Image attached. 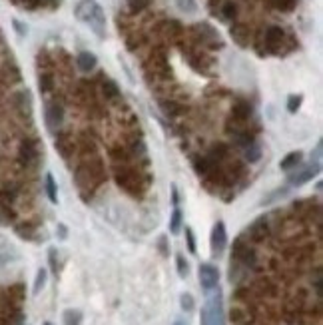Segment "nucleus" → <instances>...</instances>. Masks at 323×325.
<instances>
[{
  "label": "nucleus",
  "mask_w": 323,
  "mask_h": 325,
  "mask_svg": "<svg viewBox=\"0 0 323 325\" xmlns=\"http://www.w3.org/2000/svg\"><path fill=\"white\" fill-rule=\"evenodd\" d=\"M200 323L202 325H225L223 305H221V291H219V287H215L214 293L208 297L206 305L202 307Z\"/></svg>",
  "instance_id": "7ed1b4c3"
},
{
  "label": "nucleus",
  "mask_w": 323,
  "mask_h": 325,
  "mask_svg": "<svg viewBox=\"0 0 323 325\" xmlns=\"http://www.w3.org/2000/svg\"><path fill=\"white\" fill-rule=\"evenodd\" d=\"M56 231H58L60 239H66V237H68V229H66V225H64V223H58V229H56Z\"/></svg>",
  "instance_id": "a19ab883"
},
{
  "label": "nucleus",
  "mask_w": 323,
  "mask_h": 325,
  "mask_svg": "<svg viewBox=\"0 0 323 325\" xmlns=\"http://www.w3.org/2000/svg\"><path fill=\"white\" fill-rule=\"evenodd\" d=\"M196 32H200V36H202V42H204V44H208L210 48H221V46H223V42H221L219 34L215 32V30L212 28V26H210V24H206V22H202V24H196Z\"/></svg>",
  "instance_id": "9b49d317"
},
{
  "label": "nucleus",
  "mask_w": 323,
  "mask_h": 325,
  "mask_svg": "<svg viewBox=\"0 0 323 325\" xmlns=\"http://www.w3.org/2000/svg\"><path fill=\"white\" fill-rule=\"evenodd\" d=\"M82 319H84V315H82L80 309H66L62 313L64 325H82Z\"/></svg>",
  "instance_id": "4be33fe9"
},
{
  "label": "nucleus",
  "mask_w": 323,
  "mask_h": 325,
  "mask_svg": "<svg viewBox=\"0 0 323 325\" xmlns=\"http://www.w3.org/2000/svg\"><path fill=\"white\" fill-rule=\"evenodd\" d=\"M215 166H219V164H215L208 154L206 156H200V158H196L194 160V170H196V174L198 176H206L208 172H212Z\"/></svg>",
  "instance_id": "f3484780"
},
{
  "label": "nucleus",
  "mask_w": 323,
  "mask_h": 325,
  "mask_svg": "<svg viewBox=\"0 0 323 325\" xmlns=\"http://www.w3.org/2000/svg\"><path fill=\"white\" fill-rule=\"evenodd\" d=\"M74 14H76V18L80 22L90 26V30L98 38L106 36V14H104L102 6L96 0H80L76 4V8H74Z\"/></svg>",
  "instance_id": "f03ea898"
},
{
  "label": "nucleus",
  "mask_w": 323,
  "mask_h": 325,
  "mask_svg": "<svg viewBox=\"0 0 323 325\" xmlns=\"http://www.w3.org/2000/svg\"><path fill=\"white\" fill-rule=\"evenodd\" d=\"M237 12H239V6H237V2H233V0L223 2V4H221V10H219L221 18H225V20H233V18H237Z\"/></svg>",
  "instance_id": "aec40b11"
},
{
  "label": "nucleus",
  "mask_w": 323,
  "mask_h": 325,
  "mask_svg": "<svg viewBox=\"0 0 323 325\" xmlns=\"http://www.w3.org/2000/svg\"><path fill=\"white\" fill-rule=\"evenodd\" d=\"M287 188H283V190H275L273 194H269L268 198H264V202L262 204H273V200H277V198H283V196H287Z\"/></svg>",
  "instance_id": "58836bf2"
},
{
  "label": "nucleus",
  "mask_w": 323,
  "mask_h": 325,
  "mask_svg": "<svg viewBox=\"0 0 323 325\" xmlns=\"http://www.w3.org/2000/svg\"><path fill=\"white\" fill-rule=\"evenodd\" d=\"M295 4H297V0H273V6L281 12H291L295 8Z\"/></svg>",
  "instance_id": "2f4dec72"
},
{
  "label": "nucleus",
  "mask_w": 323,
  "mask_h": 325,
  "mask_svg": "<svg viewBox=\"0 0 323 325\" xmlns=\"http://www.w3.org/2000/svg\"><path fill=\"white\" fill-rule=\"evenodd\" d=\"M114 180L120 190H124L132 198H142L144 190H148L150 184V176H144L140 170H134L128 164H122L114 170Z\"/></svg>",
  "instance_id": "f257e3e1"
},
{
  "label": "nucleus",
  "mask_w": 323,
  "mask_h": 325,
  "mask_svg": "<svg viewBox=\"0 0 323 325\" xmlns=\"http://www.w3.org/2000/svg\"><path fill=\"white\" fill-rule=\"evenodd\" d=\"M176 266H178V275H180L182 279H186V277L190 275V264H188V260H186L182 254L176 256Z\"/></svg>",
  "instance_id": "bb28decb"
},
{
  "label": "nucleus",
  "mask_w": 323,
  "mask_h": 325,
  "mask_svg": "<svg viewBox=\"0 0 323 325\" xmlns=\"http://www.w3.org/2000/svg\"><path fill=\"white\" fill-rule=\"evenodd\" d=\"M12 219H14V212L10 210V206L4 204V202H0V221L2 223H10Z\"/></svg>",
  "instance_id": "7c9ffc66"
},
{
  "label": "nucleus",
  "mask_w": 323,
  "mask_h": 325,
  "mask_svg": "<svg viewBox=\"0 0 323 325\" xmlns=\"http://www.w3.org/2000/svg\"><path fill=\"white\" fill-rule=\"evenodd\" d=\"M231 262L244 268H256L258 266V256L254 252V248H250V243L244 241V237H237L233 241V250H231Z\"/></svg>",
  "instance_id": "20e7f679"
},
{
  "label": "nucleus",
  "mask_w": 323,
  "mask_h": 325,
  "mask_svg": "<svg viewBox=\"0 0 323 325\" xmlns=\"http://www.w3.org/2000/svg\"><path fill=\"white\" fill-rule=\"evenodd\" d=\"M24 4H28V6H38L40 4V0H22Z\"/></svg>",
  "instance_id": "c03bdc74"
},
{
  "label": "nucleus",
  "mask_w": 323,
  "mask_h": 325,
  "mask_svg": "<svg viewBox=\"0 0 323 325\" xmlns=\"http://www.w3.org/2000/svg\"><path fill=\"white\" fill-rule=\"evenodd\" d=\"M102 94L106 96V100H116V98H120V88L114 80H104L102 82Z\"/></svg>",
  "instance_id": "5701e85b"
},
{
  "label": "nucleus",
  "mask_w": 323,
  "mask_h": 325,
  "mask_svg": "<svg viewBox=\"0 0 323 325\" xmlns=\"http://www.w3.org/2000/svg\"><path fill=\"white\" fill-rule=\"evenodd\" d=\"M244 158L250 164H256L262 158V146L258 142H252V144L244 146Z\"/></svg>",
  "instance_id": "a211bd4d"
},
{
  "label": "nucleus",
  "mask_w": 323,
  "mask_h": 325,
  "mask_svg": "<svg viewBox=\"0 0 323 325\" xmlns=\"http://www.w3.org/2000/svg\"><path fill=\"white\" fill-rule=\"evenodd\" d=\"M44 114H46V126H48V130L50 132H58L60 126H62V122H64V106L58 100H52V102L46 104Z\"/></svg>",
  "instance_id": "6e6552de"
},
{
  "label": "nucleus",
  "mask_w": 323,
  "mask_h": 325,
  "mask_svg": "<svg viewBox=\"0 0 323 325\" xmlns=\"http://www.w3.org/2000/svg\"><path fill=\"white\" fill-rule=\"evenodd\" d=\"M158 246H160L162 256H168V254H170V252H168V237H166V235H162L160 239H158Z\"/></svg>",
  "instance_id": "ea45409f"
},
{
  "label": "nucleus",
  "mask_w": 323,
  "mask_h": 325,
  "mask_svg": "<svg viewBox=\"0 0 323 325\" xmlns=\"http://www.w3.org/2000/svg\"><path fill=\"white\" fill-rule=\"evenodd\" d=\"M301 102H303V96L301 94H291L287 98V112L289 114H295L297 110L301 108Z\"/></svg>",
  "instance_id": "cd10ccee"
},
{
  "label": "nucleus",
  "mask_w": 323,
  "mask_h": 325,
  "mask_svg": "<svg viewBox=\"0 0 323 325\" xmlns=\"http://www.w3.org/2000/svg\"><path fill=\"white\" fill-rule=\"evenodd\" d=\"M38 84H40V90L46 94V92H50L54 86V78L52 74H48V72H44V74H40V80H38Z\"/></svg>",
  "instance_id": "c756f323"
},
{
  "label": "nucleus",
  "mask_w": 323,
  "mask_h": 325,
  "mask_svg": "<svg viewBox=\"0 0 323 325\" xmlns=\"http://www.w3.org/2000/svg\"><path fill=\"white\" fill-rule=\"evenodd\" d=\"M160 106L168 118H178V116L184 112V106H180V104L174 102V100H162Z\"/></svg>",
  "instance_id": "412c9836"
},
{
  "label": "nucleus",
  "mask_w": 323,
  "mask_h": 325,
  "mask_svg": "<svg viewBox=\"0 0 323 325\" xmlns=\"http://www.w3.org/2000/svg\"><path fill=\"white\" fill-rule=\"evenodd\" d=\"M44 325H52V323H50V321H46V323H44Z\"/></svg>",
  "instance_id": "49530a36"
},
{
  "label": "nucleus",
  "mask_w": 323,
  "mask_h": 325,
  "mask_svg": "<svg viewBox=\"0 0 323 325\" xmlns=\"http://www.w3.org/2000/svg\"><path fill=\"white\" fill-rule=\"evenodd\" d=\"M246 32H248V30H246L244 26H233V28H231V36H233L239 44H246Z\"/></svg>",
  "instance_id": "e433bc0d"
},
{
  "label": "nucleus",
  "mask_w": 323,
  "mask_h": 325,
  "mask_svg": "<svg viewBox=\"0 0 323 325\" xmlns=\"http://www.w3.org/2000/svg\"><path fill=\"white\" fill-rule=\"evenodd\" d=\"M44 188H46L48 200H50L52 204H56V202H58V188H56V182H54L52 174H46V178H44Z\"/></svg>",
  "instance_id": "b1692460"
},
{
  "label": "nucleus",
  "mask_w": 323,
  "mask_h": 325,
  "mask_svg": "<svg viewBox=\"0 0 323 325\" xmlns=\"http://www.w3.org/2000/svg\"><path fill=\"white\" fill-rule=\"evenodd\" d=\"M180 305H182V309L184 311H194V307H196V301H194V295L192 293H182L180 295Z\"/></svg>",
  "instance_id": "c85d7f7f"
},
{
  "label": "nucleus",
  "mask_w": 323,
  "mask_h": 325,
  "mask_svg": "<svg viewBox=\"0 0 323 325\" xmlns=\"http://www.w3.org/2000/svg\"><path fill=\"white\" fill-rule=\"evenodd\" d=\"M76 64L82 72H92L96 66H98V58L92 54V52H80L76 58Z\"/></svg>",
  "instance_id": "dca6fc26"
},
{
  "label": "nucleus",
  "mask_w": 323,
  "mask_h": 325,
  "mask_svg": "<svg viewBox=\"0 0 323 325\" xmlns=\"http://www.w3.org/2000/svg\"><path fill=\"white\" fill-rule=\"evenodd\" d=\"M248 235L252 241H264L269 235V221L266 216L258 217L250 227H248Z\"/></svg>",
  "instance_id": "f8f14e48"
},
{
  "label": "nucleus",
  "mask_w": 323,
  "mask_h": 325,
  "mask_svg": "<svg viewBox=\"0 0 323 325\" xmlns=\"http://www.w3.org/2000/svg\"><path fill=\"white\" fill-rule=\"evenodd\" d=\"M319 170H321V164L319 162L307 164V166H303L301 170H297L293 176H289L287 184H289V186H303V184H307L309 180H313V178L319 174Z\"/></svg>",
  "instance_id": "0eeeda50"
},
{
  "label": "nucleus",
  "mask_w": 323,
  "mask_h": 325,
  "mask_svg": "<svg viewBox=\"0 0 323 325\" xmlns=\"http://www.w3.org/2000/svg\"><path fill=\"white\" fill-rule=\"evenodd\" d=\"M14 106L20 112L22 118H30L32 114V96L28 90H22V92H16L14 94Z\"/></svg>",
  "instance_id": "4468645a"
},
{
  "label": "nucleus",
  "mask_w": 323,
  "mask_h": 325,
  "mask_svg": "<svg viewBox=\"0 0 323 325\" xmlns=\"http://www.w3.org/2000/svg\"><path fill=\"white\" fill-rule=\"evenodd\" d=\"M54 146H56V150L60 152V156H62L64 160H70V156H74L76 144H74V138H72L70 134H58Z\"/></svg>",
  "instance_id": "ddd939ff"
},
{
  "label": "nucleus",
  "mask_w": 323,
  "mask_h": 325,
  "mask_svg": "<svg viewBox=\"0 0 323 325\" xmlns=\"http://www.w3.org/2000/svg\"><path fill=\"white\" fill-rule=\"evenodd\" d=\"M16 231H18V235H20V237H24V239H32V235H34V225H32V223H22V225H18V227H16Z\"/></svg>",
  "instance_id": "473e14b6"
},
{
  "label": "nucleus",
  "mask_w": 323,
  "mask_h": 325,
  "mask_svg": "<svg viewBox=\"0 0 323 325\" xmlns=\"http://www.w3.org/2000/svg\"><path fill=\"white\" fill-rule=\"evenodd\" d=\"M46 277H48V273L44 268H40V270L36 271V279H34V295H38L42 289H44V285H46Z\"/></svg>",
  "instance_id": "a878e982"
},
{
  "label": "nucleus",
  "mask_w": 323,
  "mask_h": 325,
  "mask_svg": "<svg viewBox=\"0 0 323 325\" xmlns=\"http://www.w3.org/2000/svg\"><path fill=\"white\" fill-rule=\"evenodd\" d=\"M14 26H16V30H18V32H20V34H24V32H26V30H24V28H22V24H20V22H18V20H14Z\"/></svg>",
  "instance_id": "37998d69"
},
{
  "label": "nucleus",
  "mask_w": 323,
  "mask_h": 325,
  "mask_svg": "<svg viewBox=\"0 0 323 325\" xmlns=\"http://www.w3.org/2000/svg\"><path fill=\"white\" fill-rule=\"evenodd\" d=\"M227 246V231H225V223L221 219H217L212 227V233H210V248H212V256L219 258L223 254Z\"/></svg>",
  "instance_id": "39448f33"
},
{
  "label": "nucleus",
  "mask_w": 323,
  "mask_h": 325,
  "mask_svg": "<svg viewBox=\"0 0 323 325\" xmlns=\"http://www.w3.org/2000/svg\"><path fill=\"white\" fill-rule=\"evenodd\" d=\"M198 279H200L202 289H204L206 293H210V291H214L215 287H217L219 271H217V268L212 266V264H200V268H198Z\"/></svg>",
  "instance_id": "423d86ee"
},
{
  "label": "nucleus",
  "mask_w": 323,
  "mask_h": 325,
  "mask_svg": "<svg viewBox=\"0 0 323 325\" xmlns=\"http://www.w3.org/2000/svg\"><path fill=\"white\" fill-rule=\"evenodd\" d=\"M20 160L26 166H32L40 160V148L36 140H24L20 146Z\"/></svg>",
  "instance_id": "9d476101"
},
{
  "label": "nucleus",
  "mask_w": 323,
  "mask_h": 325,
  "mask_svg": "<svg viewBox=\"0 0 323 325\" xmlns=\"http://www.w3.org/2000/svg\"><path fill=\"white\" fill-rule=\"evenodd\" d=\"M252 114H254L252 104H250V102H246V100H239V102H237V104L231 108V120L248 122V120L252 118Z\"/></svg>",
  "instance_id": "2eb2a0df"
},
{
  "label": "nucleus",
  "mask_w": 323,
  "mask_h": 325,
  "mask_svg": "<svg viewBox=\"0 0 323 325\" xmlns=\"http://www.w3.org/2000/svg\"><path fill=\"white\" fill-rule=\"evenodd\" d=\"M186 243H188V252L190 254H196L198 248H196V235H194V229L192 227H186Z\"/></svg>",
  "instance_id": "f704fd0d"
},
{
  "label": "nucleus",
  "mask_w": 323,
  "mask_h": 325,
  "mask_svg": "<svg viewBox=\"0 0 323 325\" xmlns=\"http://www.w3.org/2000/svg\"><path fill=\"white\" fill-rule=\"evenodd\" d=\"M48 262H50V270L58 275V271H60V262H58V250H54L50 248L48 250Z\"/></svg>",
  "instance_id": "c9c22d12"
},
{
  "label": "nucleus",
  "mask_w": 323,
  "mask_h": 325,
  "mask_svg": "<svg viewBox=\"0 0 323 325\" xmlns=\"http://www.w3.org/2000/svg\"><path fill=\"white\" fill-rule=\"evenodd\" d=\"M172 325H188V323H186V321H182V319H176Z\"/></svg>",
  "instance_id": "a18cd8bd"
},
{
  "label": "nucleus",
  "mask_w": 323,
  "mask_h": 325,
  "mask_svg": "<svg viewBox=\"0 0 323 325\" xmlns=\"http://www.w3.org/2000/svg\"><path fill=\"white\" fill-rule=\"evenodd\" d=\"M176 2H178V8L184 10V12H188V14H194L198 10L196 0H176Z\"/></svg>",
  "instance_id": "72a5a7b5"
},
{
  "label": "nucleus",
  "mask_w": 323,
  "mask_h": 325,
  "mask_svg": "<svg viewBox=\"0 0 323 325\" xmlns=\"http://www.w3.org/2000/svg\"><path fill=\"white\" fill-rule=\"evenodd\" d=\"M172 200H174V206L180 204V196H178V188L176 186H172Z\"/></svg>",
  "instance_id": "79ce46f5"
},
{
  "label": "nucleus",
  "mask_w": 323,
  "mask_h": 325,
  "mask_svg": "<svg viewBox=\"0 0 323 325\" xmlns=\"http://www.w3.org/2000/svg\"><path fill=\"white\" fill-rule=\"evenodd\" d=\"M301 152H289L281 162H279V168L283 170V172H289V170H293V168H297L299 164H301Z\"/></svg>",
  "instance_id": "6ab92c4d"
},
{
  "label": "nucleus",
  "mask_w": 323,
  "mask_h": 325,
  "mask_svg": "<svg viewBox=\"0 0 323 325\" xmlns=\"http://www.w3.org/2000/svg\"><path fill=\"white\" fill-rule=\"evenodd\" d=\"M180 229H182V210L176 206L174 212H172V216H170V233L178 235Z\"/></svg>",
  "instance_id": "393cba45"
},
{
  "label": "nucleus",
  "mask_w": 323,
  "mask_h": 325,
  "mask_svg": "<svg viewBox=\"0 0 323 325\" xmlns=\"http://www.w3.org/2000/svg\"><path fill=\"white\" fill-rule=\"evenodd\" d=\"M126 2H128V8L132 12H142L148 6V0H126Z\"/></svg>",
  "instance_id": "4c0bfd02"
},
{
  "label": "nucleus",
  "mask_w": 323,
  "mask_h": 325,
  "mask_svg": "<svg viewBox=\"0 0 323 325\" xmlns=\"http://www.w3.org/2000/svg\"><path fill=\"white\" fill-rule=\"evenodd\" d=\"M285 40V32L279 28V26H269L266 30V50L271 54H277L281 44Z\"/></svg>",
  "instance_id": "1a4fd4ad"
}]
</instances>
